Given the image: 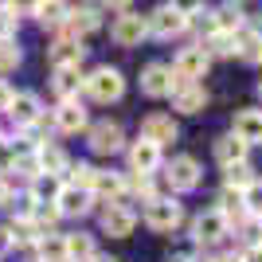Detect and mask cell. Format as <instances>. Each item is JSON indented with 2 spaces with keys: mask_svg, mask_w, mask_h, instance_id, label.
I'll return each instance as SVG.
<instances>
[{
  "mask_svg": "<svg viewBox=\"0 0 262 262\" xmlns=\"http://www.w3.org/2000/svg\"><path fill=\"white\" fill-rule=\"evenodd\" d=\"M82 86H86V94L94 102H118L125 94V78H121L118 67H98V71H90L82 78Z\"/></svg>",
  "mask_w": 262,
  "mask_h": 262,
  "instance_id": "6da1fadb",
  "label": "cell"
},
{
  "mask_svg": "<svg viewBox=\"0 0 262 262\" xmlns=\"http://www.w3.org/2000/svg\"><path fill=\"white\" fill-rule=\"evenodd\" d=\"M145 227L153 231H176L180 223H184V204H176L172 196H157L145 204Z\"/></svg>",
  "mask_w": 262,
  "mask_h": 262,
  "instance_id": "7a4b0ae2",
  "label": "cell"
},
{
  "mask_svg": "<svg viewBox=\"0 0 262 262\" xmlns=\"http://www.w3.org/2000/svg\"><path fill=\"white\" fill-rule=\"evenodd\" d=\"M149 35V20L137 12H121L118 20L110 24V39L118 47H141V39Z\"/></svg>",
  "mask_w": 262,
  "mask_h": 262,
  "instance_id": "3957f363",
  "label": "cell"
},
{
  "mask_svg": "<svg viewBox=\"0 0 262 262\" xmlns=\"http://www.w3.org/2000/svg\"><path fill=\"white\" fill-rule=\"evenodd\" d=\"M231 235V223H227V215L219 208H208V211H200L196 215V223H192V239L196 243H223Z\"/></svg>",
  "mask_w": 262,
  "mask_h": 262,
  "instance_id": "277c9868",
  "label": "cell"
},
{
  "mask_svg": "<svg viewBox=\"0 0 262 262\" xmlns=\"http://www.w3.org/2000/svg\"><path fill=\"white\" fill-rule=\"evenodd\" d=\"M149 20V35H161V39H172V35H180L188 28V16L180 4H161V8L153 12V16H145Z\"/></svg>",
  "mask_w": 262,
  "mask_h": 262,
  "instance_id": "5b68a950",
  "label": "cell"
},
{
  "mask_svg": "<svg viewBox=\"0 0 262 262\" xmlns=\"http://www.w3.org/2000/svg\"><path fill=\"white\" fill-rule=\"evenodd\" d=\"M168 98H172V110H180V114H200V110L208 106V90L200 86V82H184V78L172 75Z\"/></svg>",
  "mask_w": 262,
  "mask_h": 262,
  "instance_id": "8992f818",
  "label": "cell"
},
{
  "mask_svg": "<svg viewBox=\"0 0 262 262\" xmlns=\"http://www.w3.org/2000/svg\"><path fill=\"white\" fill-rule=\"evenodd\" d=\"M168 188L172 192H192V188H200V161L196 157H172L168 161Z\"/></svg>",
  "mask_w": 262,
  "mask_h": 262,
  "instance_id": "52a82bcc",
  "label": "cell"
},
{
  "mask_svg": "<svg viewBox=\"0 0 262 262\" xmlns=\"http://www.w3.org/2000/svg\"><path fill=\"white\" fill-rule=\"evenodd\" d=\"M4 114L16 121V129H32L35 121L43 118V106H39V98H35L32 90H20V94H12V102H8Z\"/></svg>",
  "mask_w": 262,
  "mask_h": 262,
  "instance_id": "ba28073f",
  "label": "cell"
},
{
  "mask_svg": "<svg viewBox=\"0 0 262 262\" xmlns=\"http://www.w3.org/2000/svg\"><path fill=\"white\" fill-rule=\"evenodd\" d=\"M133 227H137V215H133V211L121 204V200L102 208V231H106L110 239H129Z\"/></svg>",
  "mask_w": 262,
  "mask_h": 262,
  "instance_id": "9c48e42d",
  "label": "cell"
},
{
  "mask_svg": "<svg viewBox=\"0 0 262 262\" xmlns=\"http://www.w3.org/2000/svg\"><path fill=\"white\" fill-rule=\"evenodd\" d=\"M208 67H211V59L200 51V43H196V47H184V51L176 55V63L168 67V71H172L176 78H184V82H196V78L208 75Z\"/></svg>",
  "mask_w": 262,
  "mask_h": 262,
  "instance_id": "30bf717a",
  "label": "cell"
},
{
  "mask_svg": "<svg viewBox=\"0 0 262 262\" xmlns=\"http://www.w3.org/2000/svg\"><path fill=\"white\" fill-rule=\"evenodd\" d=\"M102 24L98 8H67V20H63V39H75V43H82L94 28Z\"/></svg>",
  "mask_w": 262,
  "mask_h": 262,
  "instance_id": "8fae6325",
  "label": "cell"
},
{
  "mask_svg": "<svg viewBox=\"0 0 262 262\" xmlns=\"http://www.w3.org/2000/svg\"><path fill=\"white\" fill-rule=\"evenodd\" d=\"M161 149H157L153 141H145V137H137V141L129 145V172L133 176H153L157 168H161Z\"/></svg>",
  "mask_w": 262,
  "mask_h": 262,
  "instance_id": "7c38bea8",
  "label": "cell"
},
{
  "mask_svg": "<svg viewBox=\"0 0 262 262\" xmlns=\"http://www.w3.org/2000/svg\"><path fill=\"white\" fill-rule=\"evenodd\" d=\"M121 145H125V133H121L118 121H98V125H90V149L102 157L118 153Z\"/></svg>",
  "mask_w": 262,
  "mask_h": 262,
  "instance_id": "4fadbf2b",
  "label": "cell"
},
{
  "mask_svg": "<svg viewBox=\"0 0 262 262\" xmlns=\"http://www.w3.org/2000/svg\"><path fill=\"white\" fill-rule=\"evenodd\" d=\"M90 208H94V196H90V192H82V188L63 184V188H59V196H55V211H59V215L78 219V215H86Z\"/></svg>",
  "mask_w": 262,
  "mask_h": 262,
  "instance_id": "5bb4252c",
  "label": "cell"
},
{
  "mask_svg": "<svg viewBox=\"0 0 262 262\" xmlns=\"http://www.w3.org/2000/svg\"><path fill=\"white\" fill-rule=\"evenodd\" d=\"M231 137H239L247 149L262 145V110H239L231 121Z\"/></svg>",
  "mask_w": 262,
  "mask_h": 262,
  "instance_id": "9a60e30c",
  "label": "cell"
},
{
  "mask_svg": "<svg viewBox=\"0 0 262 262\" xmlns=\"http://www.w3.org/2000/svg\"><path fill=\"white\" fill-rule=\"evenodd\" d=\"M176 133H180V129H176V121L168 118V114H149V118L141 121V137H145V141H153L157 149H164L168 141H176Z\"/></svg>",
  "mask_w": 262,
  "mask_h": 262,
  "instance_id": "2e32d148",
  "label": "cell"
},
{
  "mask_svg": "<svg viewBox=\"0 0 262 262\" xmlns=\"http://www.w3.org/2000/svg\"><path fill=\"white\" fill-rule=\"evenodd\" d=\"M35 164H39V176H51V180H59V176L71 168L67 153L59 149V145H47V141L35 145Z\"/></svg>",
  "mask_w": 262,
  "mask_h": 262,
  "instance_id": "e0dca14e",
  "label": "cell"
},
{
  "mask_svg": "<svg viewBox=\"0 0 262 262\" xmlns=\"http://www.w3.org/2000/svg\"><path fill=\"white\" fill-rule=\"evenodd\" d=\"M51 121H55V129H59V133H78V129H86V110H82L78 98L59 102V110L51 114Z\"/></svg>",
  "mask_w": 262,
  "mask_h": 262,
  "instance_id": "ac0fdd59",
  "label": "cell"
},
{
  "mask_svg": "<svg viewBox=\"0 0 262 262\" xmlns=\"http://www.w3.org/2000/svg\"><path fill=\"white\" fill-rule=\"evenodd\" d=\"M141 90L149 98H168V90H172V71L164 63H149L141 75Z\"/></svg>",
  "mask_w": 262,
  "mask_h": 262,
  "instance_id": "d6986e66",
  "label": "cell"
},
{
  "mask_svg": "<svg viewBox=\"0 0 262 262\" xmlns=\"http://www.w3.org/2000/svg\"><path fill=\"white\" fill-rule=\"evenodd\" d=\"M47 55H51V67L59 71V67H78L82 59H86V47L75 43V39H55Z\"/></svg>",
  "mask_w": 262,
  "mask_h": 262,
  "instance_id": "ffe728a7",
  "label": "cell"
},
{
  "mask_svg": "<svg viewBox=\"0 0 262 262\" xmlns=\"http://www.w3.org/2000/svg\"><path fill=\"white\" fill-rule=\"evenodd\" d=\"M121 192H125V180H121L118 172H102V168L94 172V184H90V196H94V200H98V196H106L110 204H118V196H121Z\"/></svg>",
  "mask_w": 262,
  "mask_h": 262,
  "instance_id": "44dd1931",
  "label": "cell"
},
{
  "mask_svg": "<svg viewBox=\"0 0 262 262\" xmlns=\"http://www.w3.org/2000/svg\"><path fill=\"white\" fill-rule=\"evenodd\" d=\"M51 86H55V94L63 102H71L78 94V86H82V71H78V67H59L55 78H51Z\"/></svg>",
  "mask_w": 262,
  "mask_h": 262,
  "instance_id": "7402d4cb",
  "label": "cell"
},
{
  "mask_svg": "<svg viewBox=\"0 0 262 262\" xmlns=\"http://www.w3.org/2000/svg\"><path fill=\"white\" fill-rule=\"evenodd\" d=\"M215 161L227 168V164H243L247 161V145L239 141V137H231V133H223L215 141Z\"/></svg>",
  "mask_w": 262,
  "mask_h": 262,
  "instance_id": "603a6c76",
  "label": "cell"
},
{
  "mask_svg": "<svg viewBox=\"0 0 262 262\" xmlns=\"http://www.w3.org/2000/svg\"><path fill=\"white\" fill-rule=\"evenodd\" d=\"M63 247H67V262H90L94 258V239L90 235H82V231H75V235H63Z\"/></svg>",
  "mask_w": 262,
  "mask_h": 262,
  "instance_id": "cb8c5ba5",
  "label": "cell"
},
{
  "mask_svg": "<svg viewBox=\"0 0 262 262\" xmlns=\"http://www.w3.org/2000/svg\"><path fill=\"white\" fill-rule=\"evenodd\" d=\"M215 32H223V35L243 32V4H223V8L215 12Z\"/></svg>",
  "mask_w": 262,
  "mask_h": 262,
  "instance_id": "d4e9b609",
  "label": "cell"
},
{
  "mask_svg": "<svg viewBox=\"0 0 262 262\" xmlns=\"http://www.w3.org/2000/svg\"><path fill=\"white\" fill-rule=\"evenodd\" d=\"M223 180H227V188L231 192H247V188L254 184V180H258V176H254V168L247 161L243 164H227V168H223Z\"/></svg>",
  "mask_w": 262,
  "mask_h": 262,
  "instance_id": "484cf974",
  "label": "cell"
},
{
  "mask_svg": "<svg viewBox=\"0 0 262 262\" xmlns=\"http://www.w3.org/2000/svg\"><path fill=\"white\" fill-rule=\"evenodd\" d=\"M235 51H239V59H247V63H262V39L254 32H247V28L235 35Z\"/></svg>",
  "mask_w": 262,
  "mask_h": 262,
  "instance_id": "4316f807",
  "label": "cell"
},
{
  "mask_svg": "<svg viewBox=\"0 0 262 262\" xmlns=\"http://www.w3.org/2000/svg\"><path fill=\"white\" fill-rule=\"evenodd\" d=\"M200 51L208 55H235V35H223V32H211L208 39H200Z\"/></svg>",
  "mask_w": 262,
  "mask_h": 262,
  "instance_id": "83f0119b",
  "label": "cell"
},
{
  "mask_svg": "<svg viewBox=\"0 0 262 262\" xmlns=\"http://www.w3.org/2000/svg\"><path fill=\"white\" fill-rule=\"evenodd\" d=\"M243 211L251 219H262V180H254V184L243 192Z\"/></svg>",
  "mask_w": 262,
  "mask_h": 262,
  "instance_id": "f1b7e54d",
  "label": "cell"
},
{
  "mask_svg": "<svg viewBox=\"0 0 262 262\" xmlns=\"http://www.w3.org/2000/svg\"><path fill=\"white\" fill-rule=\"evenodd\" d=\"M39 24H63L67 20V4H32Z\"/></svg>",
  "mask_w": 262,
  "mask_h": 262,
  "instance_id": "f546056e",
  "label": "cell"
},
{
  "mask_svg": "<svg viewBox=\"0 0 262 262\" xmlns=\"http://www.w3.org/2000/svg\"><path fill=\"white\" fill-rule=\"evenodd\" d=\"M94 172H98L94 164H75L67 184H71V188H82V192H90V184H94Z\"/></svg>",
  "mask_w": 262,
  "mask_h": 262,
  "instance_id": "4dcf8cb0",
  "label": "cell"
},
{
  "mask_svg": "<svg viewBox=\"0 0 262 262\" xmlns=\"http://www.w3.org/2000/svg\"><path fill=\"white\" fill-rule=\"evenodd\" d=\"M20 67V47L16 39H0V71H16Z\"/></svg>",
  "mask_w": 262,
  "mask_h": 262,
  "instance_id": "1f68e13d",
  "label": "cell"
},
{
  "mask_svg": "<svg viewBox=\"0 0 262 262\" xmlns=\"http://www.w3.org/2000/svg\"><path fill=\"white\" fill-rule=\"evenodd\" d=\"M239 227H243V239H247V251H251V247H262V219H251V215H247Z\"/></svg>",
  "mask_w": 262,
  "mask_h": 262,
  "instance_id": "d6a6232c",
  "label": "cell"
},
{
  "mask_svg": "<svg viewBox=\"0 0 262 262\" xmlns=\"http://www.w3.org/2000/svg\"><path fill=\"white\" fill-rule=\"evenodd\" d=\"M12 94H16V90L8 86V82H4V78H0V114H4V110H8V102H12Z\"/></svg>",
  "mask_w": 262,
  "mask_h": 262,
  "instance_id": "836d02e7",
  "label": "cell"
},
{
  "mask_svg": "<svg viewBox=\"0 0 262 262\" xmlns=\"http://www.w3.org/2000/svg\"><path fill=\"white\" fill-rule=\"evenodd\" d=\"M12 251V235H8V231H4V227H0V258H4V254H8Z\"/></svg>",
  "mask_w": 262,
  "mask_h": 262,
  "instance_id": "e575fe53",
  "label": "cell"
},
{
  "mask_svg": "<svg viewBox=\"0 0 262 262\" xmlns=\"http://www.w3.org/2000/svg\"><path fill=\"white\" fill-rule=\"evenodd\" d=\"M243 262H262V247H251V251H243Z\"/></svg>",
  "mask_w": 262,
  "mask_h": 262,
  "instance_id": "d590c367",
  "label": "cell"
},
{
  "mask_svg": "<svg viewBox=\"0 0 262 262\" xmlns=\"http://www.w3.org/2000/svg\"><path fill=\"white\" fill-rule=\"evenodd\" d=\"M215 262H243V251H231V254H223V258H215Z\"/></svg>",
  "mask_w": 262,
  "mask_h": 262,
  "instance_id": "8d00e7d4",
  "label": "cell"
},
{
  "mask_svg": "<svg viewBox=\"0 0 262 262\" xmlns=\"http://www.w3.org/2000/svg\"><path fill=\"white\" fill-rule=\"evenodd\" d=\"M8 200V184H4V176H0V204Z\"/></svg>",
  "mask_w": 262,
  "mask_h": 262,
  "instance_id": "74e56055",
  "label": "cell"
},
{
  "mask_svg": "<svg viewBox=\"0 0 262 262\" xmlns=\"http://www.w3.org/2000/svg\"><path fill=\"white\" fill-rule=\"evenodd\" d=\"M251 32H254V35H258V39H262V16H258V24H254Z\"/></svg>",
  "mask_w": 262,
  "mask_h": 262,
  "instance_id": "f35d334b",
  "label": "cell"
},
{
  "mask_svg": "<svg viewBox=\"0 0 262 262\" xmlns=\"http://www.w3.org/2000/svg\"><path fill=\"white\" fill-rule=\"evenodd\" d=\"M90 262H118V258H102V254H94V258H90Z\"/></svg>",
  "mask_w": 262,
  "mask_h": 262,
  "instance_id": "ab89813d",
  "label": "cell"
},
{
  "mask_svg": "<svg viewBox=\"0 0 262 262\" xmlns=\"http://www.w3.org/2000/svg\"><path fill=\"white\" fill-rule=\"evenodd\" d=\"M192 262H215V258H200V254H196V258H192Z\"/></svg>",
  "mask_w": 262,
  "mask_h": 262,
  "instance_id": "60d3db41",
  "label": "cell"
},
{
  "mask_svg": "<svg viewBox=\"0 0 262 262\" xmlns=\"http://www.w3.org/2000/svg\"><path fill=\"white\" fill-rule=\"evenodd\" d=\"M258 94H262V82H258Z\"/></svg>",
  "mask_w": 262,
  "mask_h": 262,
  "instance_id": "b9f144b4",
  "label": "cell"
},
{
  "mask_svg": "<svg viewBox=\"0 0 262 262\" xmlns=\"http://www.w3.org/2000/svg\"><path fill=\"white\" fill-rule=\"evenodd\" d=\"M0 141H4V133H0Z\"/></svg>",
  "mask_w": 262,
  "mask_h": 262,
  "instance_id": "7bdbcfd3",
  "label": "cell"
}]
</instances>
